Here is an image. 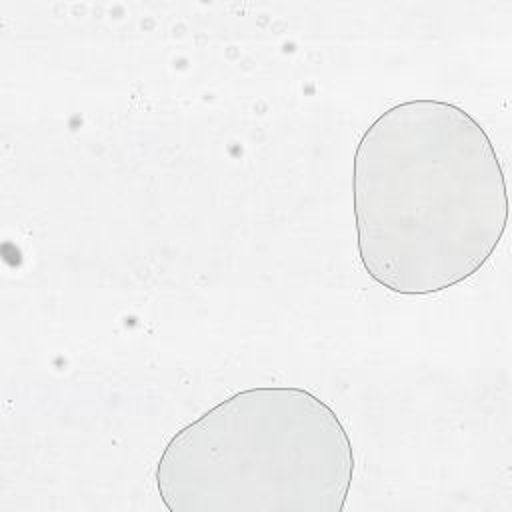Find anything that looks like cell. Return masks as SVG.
I'll return each instance as SVG.
<instances>
[{
	"label": "cell",
	"mask_w": 512,
	"mask_h": 512,
	"mask_svg": "<svg viewBox=\"0 0 512 512\" xmlns=\"http://www.w3.org/2000/svg\"><path fill=\"white\" fill-rule=\"evenodd\" d=\"M352 204L362 268L400 296L472 278L508 224L506 176L488 132L464 108L432 98L398 102L366 128Z\"/></svg>",
	"instance_id": "obj_1"
},
{
	"label": "cell",
	"mask_w": 512,
	"mask_h": 512,
	"mask_svg": "<svg viewBox=\"0 0 512 512\" xmlns=\"http://www.w3.org/2000/svg\"><path fill=\"white\" fill-rule=\"evenodd\" d=\"M352 476L340 418L296 386L226 396L168 440L154 470L170 512H342Z\"/></svg>",
	"instance_id": "obj_2"
}]
</instances>
